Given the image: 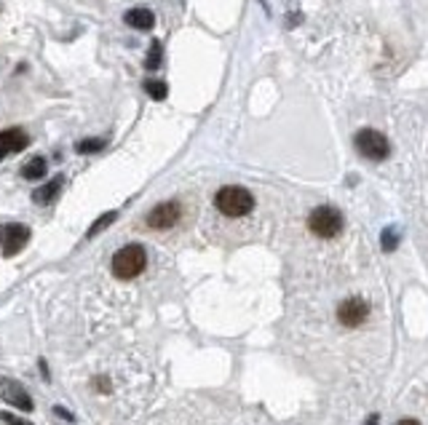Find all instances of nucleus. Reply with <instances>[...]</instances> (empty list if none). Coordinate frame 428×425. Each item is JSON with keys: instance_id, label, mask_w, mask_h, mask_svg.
Instances as JSON below:
<instances>
[{"instance_id": "1", "label": "nucleus", "mask_w": 428, "mask_h": 425, "mask_svg": "<svg viewBox=\"0 0 428 425\" xmlns=\"http://www.w3.org/2000/svg\"><path fill=\"white\" fill-rule=\"evenodd\" d=\"M214 206H217V212L225 214V217H246L255 209V196L246 187H241V185H225V187L217 190Z\"/></svg>"}, {"instance_id": "2", "label": "nucleus", "mask_w": 428, "mask_h": 425, "mask_svg": "<svg viewBox=\"0 0 428 425\" xmlns=\"http://www.w3.org/2000/svg\"><path fill=\"white\" fill-rule=\"evenodd\" d=\"M145 268H148V252L142 243H129L113 254V275L115 278L131 281V278L145 273Z\"/></svg>"}, {"instance_id": "3", "label": "nucleus", "mask_w": 428, "mask_h": 425, "mask_svg": "<svg viewBox=\"0 0 428 425\" xmlns=\"http://www.w3.org/2000/svg\"><path fill=\"white\" fill-rule=\"evenodd\" d=\"M308 228L319 238H335L343 230V214L335 206H316L308 217Z\"/></svg>"}, {"instance_id": "4", "label": "nucleus", "mask_w": 428, "mask_h": 425, "mask_svg": "<svg viewBox=\"0 0 428 425\" xmlns=\"http://www.w3.org/2000/svg\"><path fill=\"white\" fill-rule=\"evenodd\" d=\"M353 147H356V152L362 158H367V161H385L388 152H391L388 139L383 137L380 131H375V129H362L353 137Z\"/></svg>"}, {"instance_id": "5", "label": "nucleus", "mask_w": 428, "mask_h": 425, "mask_svg": "<svg viewBox=\"0 0 428 425\" xmlns=\"http://www.w3.org/2000/svg\"><path fill=\"white\" fill-rule=\"evenodd\" d=\"M180 219H183V203L180 201H164V203L153 206L145 217L150 230H169L174 228Z\"/></svg>"}, {"instance_id": "6", "label": "nucleus", "mask_w": 428, "mask_h": 425, "mask_svg": "<svg viewBox=\"0 0 428 425\" xmlns=\"http://www.w3.org/2000/svg\"><path fill=\"white\" fill-rule=\"evenodd\" d=\"M30 241V228L22 225V222H6L0 225V249L6 257H14L19 254Z\"/></svg>"}, {"instance_id": "7", "label": "nucleus", "mask_w": 428, "mask_h": 425, "mask_svg": "<svg viewBox=\"0 0 428 425\" xmlns=\"http://www.w3.org/2000/svg\"><path fill=\"white\" fill-rule=\"evenodd\" d=\"M367 319H369V303L362 300V297H348L345 303L337 305V321L343 326H348V329L362 326Z\"/></svg>"}, {"instance_id": "8", "label": "nucleus", "mask_w": 428, "mask_h": 425, "mask_svg": "<svg viewBox=\"0 0 428 425\" xmlns=\"http://www.w3.org/2000/svg\"><path fill=\"white\" fill-rule=\"evenodd\" d=\"M0 398L6 401V404H11L14 410L19 412H32L35 410V404H32V396L24 391V385L22 382H16L11 377H0Z\"/></svg>"}, {"instance_id": "9", "label": "nucleus", "mask_w": 428, "mask_h": 425, "mask_svg": "<svg viewBox=\"0 0 428 425\" xmlns=\"http://www.w3.org/2000/svg\"><path fill=\"white\" fill-rule=\"evenodd\" d=\"M30 145V137L22 131V129H6L0 131V161L14 155V152H22Z\"/></svg>"}, {"instance_id": "10", "label": "nucleus", "mask_w": 428, "mask_h": 425, "mask_svg": "<svg viewBox=\"0 0 428 425\" xmlns=\"http://www.w3.org/2000/svg\"><path fill=\"white\" fill-rule=\"evenodd\" d=\"M123 22H126L129 27H134V30H153L155 14L150 8H131V11H126Z\"/></svg>"}, {"instance_id": "11", "label": "nucleus", "mask_w": 428, "mask_h": 425, "mask_svg": "<svg viewBox=\"0 0 428 425\" xmlns=\"http://www.w3.org/2000/svg\"><path fill=\"white\" fill-rule=\"evenodd\" d=\"M62 185H64V180H62V177H57V180H51V182H46V185H41V187L32 193V201H35V203H41V206H48L54 198H59Z\"/></svg>"}, {"instance_id": "12", "label": "nucleus", "mask_w": 428, "mask_h": 425, "mask_svg": "<svg viewBox=\"0 0 428 425\" xmlns=\"http://www.w3.org/2000/svg\"><path fill=\"white\" fill-rule=\"evenodd\" d=\"M46 171H48V164H46V158H32V161H27L24 166H22V177L24 180H30V182H38V180H43L46 177Z\"/></svg>"}, {"instance_id": "13", "label": "nucleus", "mask_w": 428, "mask_h": 425, "mask_svg": "<svg viewBox=\"0 0 428 425\" xmlns=\"http://www.w3.org/2000/svg\"><path fill=\"white\" fill-rule=\"evenodd\" d=\"M161 62H164V46H161V41H153L150 48H148V59H145V70H158L161 67Z\"/></svg>"}, {"instance_id": "14", "label": "nucleus", "mask_w": 428, "mask_h": 425, "mask_svg": "<svg viewBox=\"0 0 428 425\" xmlns=\"http://www.w3.org/2000/svg\"><path fill=\"white\" fill-rule=\"evenodd\" d=\"M105 139L99 137H92V139H80V142H76V152H80V155H94V152H102L105 150Z\"/></svg>"}, {"instance_id": "15", "label": "nucleus", "mask_w": 428, "mask_h": 425, "mask_svg": "<svg viewBox=\"0 0 428 425\" xmlns=\"http://www.w3.org/2000/svg\"><path fill=\"white\" fill-rule=\"evenodd\" d=\"M115 219H118V212H105L102 217H99V219H97V222H94L92 228H89L86 238H94V236H99V233H102L105 228H110V225H113Z\"/></svg>"}, {"instance_id": "16", "label": "nucleus", "mask_w": 428, "mask_h": 425, "mask_svg": "<svg viewBox=\"0 0 428 425\" xmlns=\"http://www.w3.org/2000/svg\"><path fill=\"white\" fill-rule=\"evenodd\" d=\"M145 92L150 94V99L161 102V99H166L169 96V86L164 80H145Z\"/></svg>"}, {"instance_id": "17", "label": "nucleus", "mask_w": 428, "mask_h": 425, "mask_svg": "<svg viewBox=\"0 0 428 425\" xmlns=\"http://www.w3.org/2000/svg\"><path fill=\"white\" fill-rule=\"evenodd\" d=\"M397 243H399V233H397V228L383 230V249H385V252H394V249H397Z\"/></svg>"}, {"instance_id": "18", "label": "nucleus", "mask_w": 428, "mask_h": 425, "mask_svg": "<svg viewBox=\"0 0 428 425\" xmlns=\"http://www.w3.org/2000/svg\"><path fill=\"white\" fill-rule=\"evenodd\" d=\"M0 420H6L8 425H32V423H27V420H22V417H16V415H8V412H3Z\"/></svg>"}, {"instance_id": "19", "label": "nucleus", "mask_w": 428, "mask_h": 425, "mask_svg": "<svg viewBox=\"0 0 428 425\" xmlns=\"http://www.w3.org/2000/svg\"><path fill=\"white\" fill-rule=\"evenodd\" d=\"M94 388H97V391H110V382H107V380H97Z\"/></svg>"}, {"instance_id": "20", "label": "nucleus", "mask_w": 428, "mask_h": 425, "mask_svg": "<svg viewBox=\"0 0 428 425\" xmlns=\"http://www.w3.org/2000/svg\"><path fill=\"white\" fill-rule=\"evenodd\" d=\"M54 412H57V415H62V417H67V420H73V415L64 410V407H54Z\"/></svg>"}, {"instance_id": "21", "label": "nucleus", "mask_w": 428, "mask_h": 425, "mask_svg": "<svg viewBox=\"0 0 428 425\" xmlns=\"http://www.w3.org/2000/svg\"><path fill=\"white\" fill-rule=\"evenodd\" d=\"M397 425H420L418 420H413V417H404V420H399Z\"/></svg>"}, {"instance_id": "22", "label": "nucleus", "mask_w": 428, "mask_h": 425, "mask_svg": "<svg viewBox=\"0 0 428 425\" xmlns=\"http://www.w3.org/2000/svg\"><path fill=\"white\" fill-rule=\"evenodd\" d=\"M367 425H378V415H372V417L367 420Z\"/></svg>"}]
</instances>
